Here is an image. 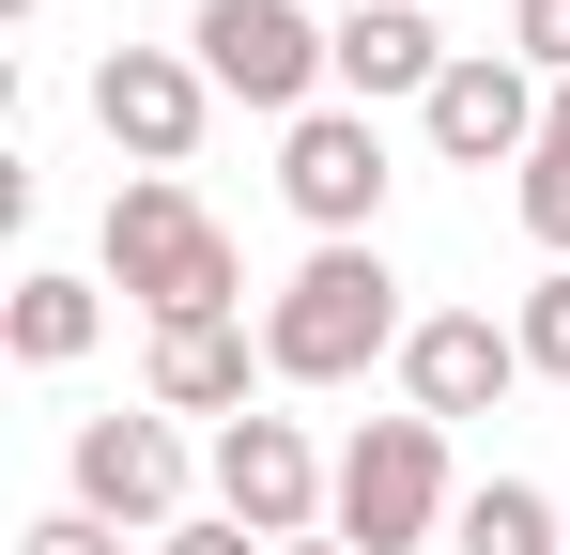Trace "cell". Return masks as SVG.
Instances as JSON below:
<instances>
[{
	"mask_svg": "<svg viewBox=\"0 0 570 555\" xmlns=\"http://www.w3.org/2000/svg\"><path fill=\"white\" fill-rule=\"evenodd\" d=\"M448 555H570L556 541V494H540V478H478L463 525H448Z\"/></svg>",
	"mask_w": 570,
	"mask_h": 555,
	"instance_id": "cell-14",
	"label": "cell"
},
{
	"mask_svg": "<svg viewBox=\"0 0 570 555\" xmlns=\"http://www.w3.org/2000/svg\"><path fill=\"white\" fill-rule=\"evenodd\" d=\"M355 555H416L432 525H463V494H448V417H371L355 448H340V509H324Z\"/></svg>",
	"mask_w": 570,
	"mask_h": 555,
	"instance_id": "cell-3",
	"label": "cell"
},
{
	"mask_svg": "<svg viewBox=\"0 0 570 555\" xmlns=\"http://www.w3.org/2000/svg\"><path fill=\"white\" fill-rule=\"evenodd\" d=\"M524 232L570 263V155H524Z\"/></svg>",
	"mask_w": 570,
	"mask_h": 555,
	"instance_id": "cell-17",
	"label": "cell"
},
{
	"mask_svg": "<svg viewBox=\"0 0 570 555\" xmlns=\"http://www.w3.org/2000/svg\"><path fill=\"white\" fill-rule=\"evenodd\" d=\"M324 78L355 93V108H385V93H416V108H432L448 47H432V16H416V0H355V16L324 31Z\"/></svg>",
	"mask_w": 570,
	"mask_h": 555,
	"instance_id": "cell-11",
	"label": "cell"
},
{
	"mask_svg": "<svg viewBox=\"0 0 570 555\" xmlns=\"http://www.w3.org/2000/svg\"><path fill=\"white\" fill-rule=\"evenodd\" d=\"M0 340H16L31 370H78V356L108 340V293H94V278H16V309H0Z\"/></svg>",
	"mask_w": 570,
	"mask_h": 555,
	"instance_id": "cell-13",
	"label": "cell"
},
{
	"mask_svg": "<svg viewBox=\"0 0 570 555\" xmlns=\"http://www.w3.org/2000/svg\"><path fill=\"white\" fill-rule=\"evenodd\" d=\"M108 278H124V309H139V324H232V293H247L232 232H216L170 171H139L124 201H108Z\"/></svg>",
	"mask_w": 570,
	"mask_h": 555,
	"instance_id": "cell-2",
	"label": "cell"
},
{
	"mask_svg": "<svg viewBox=\"0 0 570 555\" xmlns=\"http://www.w3.org/2000/svg\"><path fill=\"white\" fill-rule=\"evenodd\" d=\"M509 340H524V370H540V386H570V263L540 278L524 309H509Z\"/></svg>",
	"mask_w": 570,
	"mask_h": 555,
	"instance_id": "cell-15",
	"label": "cell"
},
{
	"mask_svg": "<svg viewBox=\"0 0 570 555\" xmlns=\"http://www.w3.org/2000/svg\"><path fill=\"white\" fill-rule=\"evenodd\" d=\"M216 509L278 555V541H308V525L340 509V463H308L293 417H232V432H216Z\"/></svg>",
	"mask_w": 570,
	"mask_h": 555,
	"instance_id": "cell-5",
	"label": "cell"
},
{
	"mask_svg": "<svg viewBox=\"0 0 570 555\" xmlns=\"http://www.w3.org/2000/svg\"><path fill=\"white\" fill-rule=\"evenodd\" d=\"M186 62L232 93V108H293V124H308V93H324V31H308L293 0H200Z\"/></svg>",
	"mask_w": 570,
	"mask_h": 555,
	"instance_id": "cell-4",
	"label": "cell"
},
{
	"mask_svg": "<svg viewBox=\"0 0 570 555\" xmlns=\"http://www.w3.org/2000/svg\"><path fill=\"white\" fill-rule=\"evenodd\" d=\"M200 108H216V78H200L186 47H108V62H94V124L139 155V171H186Z\"/></svg>",
	"mask_w": 570,
	"mask_h": 555,
	"instance_id": "cell-7",
	"label": "cell"
},
{
	"mask_svg": "<svg viewBox=\"0 0 570 555\" xmlns=\"http://www.w3.org/2000/svg\"><path fill=\"white\" fill-rule=\"evenodd\" d=\"M139 386H155V417H247V324H155Z\"/></svg>",
	"mask_w": 570,
	"mask_h": 555,
	"instance_id": "cell-12",
	"label": "cell"
},
{
	"mask_svg": "<svg viewBox=\"0 0 570 555\" xmlns=\"http://www.w3.org/2000/svg\"><path fill=\"white\" fill-rule=\"evenodd\" d=\"M540 155H570V78H556V124H540Z\"/></svg>",
	"mask_w": 570,
	"mask_h": 555,
	"instance_id": "cell-20",
	"label": "cell"
},
{
	"mask_svg": "<svg viewBox=\"0 0 570 555\" xmlns=\"http://www.w3.org/2000/svg\"><path fill=\"white\" fill-rule=\"evenodd\" d=\"M16 555H124V525H94V509H47V525H31Z\"/></svg>",
	"mask_w": 570,
	"mask_h": 555,
	"instance_id": "cell-18",
	"label": "cell"
},
{
	"mask_svg": "<svg viewBox=\"0 0 570 555\" xmlns=\"http://www.w3.org/2000/svg\"><path fill=\"white\" fill-rule=\"evenodd\" d=\"M509 62H524L540 93L570 78V0H509Z\"/></svg>",
	"mask_w": 570,
	"mask_h": 555,
	"instance_id": "cell-16",
	"label": "cell"
},
{
	"mask_svg": "<svg viewBox=\"0 0 570 555\" xmlns=\"http://www.w3.org/2000/svg\"><path fill=\"white\" fill-rule=\"evenodd\" d=\"M278 555H355V541H278Z\"/></svg>",
	"mask_w": 570,
	"mask_h": 555,
	"instance_id": "cell-21",
	"label": "cell"
},
{
	"mask_svg": "<svg viewBox=\"0 0 570 555\" xmlns=\"http://www.w3.org/2000/svg\"><path fill=\"white\" fill-rule=\"evenodd\" d=\"M540 124H556V93L524 78L509 47H463V62L432 78V155H463V171H493V155H540Z\"/></svg>",
	"mask_w": 570,
	"mask_h": 555,
	"instance_id": "cell-9",
	"label": "cell"
},
{
	"mask_svg": "<svg viewBox=\"0 0 570 555\" xmlns=\"http://www.w3.org/2000/svg\"><path fill=\"white\" fill-rule=\"evenodd\" d=\"M416 324H401V278H385V247H308V263L278 278V309H263V370L278 386H355L371 356H401Z\"/></svg>",
	"mask_w": 570,
	"mask_h": 555,
	"instance_id": "cell-1",
	"label": "cell"
},
{
	"mask_svg": "<svg viewBox=\"0 0 570 555\" xmlns=\"http://www.w3.org/2000/svg\"><path fill=\"white\" fill-rule=\"evenodd\" d=\"M278 201L324 232V247H371V216H385V139H371V108H308L278 139Z\"/></svg>",
	"mask_w": 570,
	"mask_h": 555,
	"instance_id": "cell-6",
	"label": "cell"
},
{
	"mask_svg": "<svg viewBox=\"0 0 570 555\" xmlns=\"http://www.w3.org/2000/svg\"><path fill=\"white\" fill-rule=\"evenodd\" d=\"M155 555H263V541H247V525L216 509V525H170V541H155Z\"/></svg>",
	"mask_w": 570,
	"mask_h": 555,
	"instance_id": "cell-19",
	"label": "cell"
},
{
	"mask_svg": "<svg viewBox=\"0 0 570 555\" xmlns=\"http://www.w3.org/2000/svg\"><path fill=\"white\" fill-rule=\"evenodd\" d=\"M401 386H416V417H493V401L524 386V340H509L493 309H432V324L401 340Z\"/></svg>",
	"mask_w": 570,
	"mask_h": 555,
	"instance_id": "cell-10",
	"label": "cell"
},
{
	"mask_svg": "<svg viewBox=\"0 0 570 555\" xmlns=\"http://www.w3.org/2000/svg\"><path fill=\"white\" fill-rule=\"evenodd\" d=\"M78 509L94 525H186V448H170V417H78Z\"/></svg>",
	"mask_w": 570,
	"mask_h": 555,
	"instance_id": "cell-8",
	"label": "cell"
}]
</instances>
